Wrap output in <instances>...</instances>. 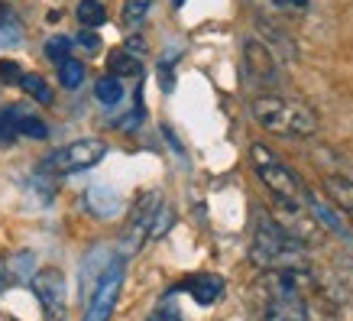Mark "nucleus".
Segmentation results:
<instances>
[{"label": "nucleus", "mask_w": 353, "mask_h": 321, "mask_svg": "<svg viewBox=\"0 0 353 321\" xmlns=\"http://www.w3.org/2000/svg\"><path fill=\"white\" fill-rule=\"evenodd\" d=\"M127 52H133V55H143V52H146V43H143L139 36H130V39H127Z\"/></svg>", "instance_id": "24"}, {"label": "nucleus", "mask_w": 353, "mask_h": 321, "mask_svg": "<svg viewBox=\"0 0 353 321\" xmlns=\"http://www.w3.org/2000/svg\"><path fill=\"white\" fill-rule=\"evenodd\" d=\"M94 97H97V101H101L104 107L120 104V97H123V85H120V78H117V75H104V78H97V85H94Z\"/></svg>", "instance_id": "15"}, {"label": "nucleus", "mask_w": 353, "mask_h": 321, "mask_svg": "<svg viewBox=\"0 0 353 321\" xmlns=\"http://www.w3.org/2000/svg\"><path fill=\"white\" fill-rule=\"evenodd\" d=\"M150 7H152V0H123V13H120V20L127 23V26H139V23L146 20Z\"/></svg>", "instance_id": "18"}, {"label": "nucleus", "mask_w": 353, "mask_h": 321, "mask_svg": "<svg viewBox=\"0 0 353 321\" xmlns=\"http://www.w3.org/2000/svg\"><path fill=\"white\" fill-rule=\"evenodd\" d=\"M78 43L85 46V52H97V49H101V39H97V32H94V30H85V26H81V36H78Z\"/></svg>", "instance_id": "23"}, {"label": "nucleus", "mask_w": 353, "mask_h": 321, "mask_svg": "<svg viewBox=\"0 0 353 321\" xmlns=\"http://www.w3.org/2000/svg\"><path fill=\"white\" fill-rule=\"evenodd\" d=\"M108 68H110V75H117V78H137L143 72V62H139V55L120 49V52H110Z\"/></svg>", "instance_id": "14"}, {"label": "nucleus", "mask_w": 353, "mask_h": 321, "mask_svg": "<svg viewBox=\"0 0 353 321\" xmlns=\"http://www.w3.org/2000/svg\"><path fill=\"white\" fill-rule=\"evenodd\" d=\"M250 159H253V166H256L263 185H266V188L276 195V198L305 202V188H301L299 175H295V172H292L285 162L279 159V156H272V153H269L263 143H253V146H250Z\"/></svg>", "instance_id": "3"}, {"label": "nucleus", "mask_w": 353, "mask_h": 321, "mask_svg": "<svg viewBox=\"0 0 353 321\" xmlns=\"http://www.w3.org/2000/svg\"><path fill=\"white\" fill-rule=\"evenodd\" d=\"M46 55H49L55 65L65 62V59H72V39H68V36H52V39H46Z\"/></svg>", "instance_id": "19"}, {"label": "nucleus", "mask_w": 353, "mask_h": 321, "mask_svg": "<svg viewBox=\"0 0 353 321\" xmlns=\"http://www.w3.org/2000/svg\"><path fill=\"white\" fill-rule=\"evenodd\" d=\"M243 62H246V72L259 81H276V59L269 52L266 43L259 39H246L243 43Z\"/></svg>", "instance_id": "9"}, {"label": "nucleus", "mask_w": 353, "mask_h": 321, "mask_svg": "<svg viewBox=\"0 0 353 321\" xmlns=\"http://www.w3.org/2000/svg\"><path fill=\"white\" fill-rule=\"evenodd\" d=\"M0 17H3V7H0Z\"/></svg>", "instance_id": "26"}, {"label": "nucleus", "mask_w": 353, "mask_h": 321, "mask_svg": "<svg viewBox=\"0 0 353 321\" xmlns=\"http://www.w3.org/2000/svg\"><path fill=\"white\" fill-rule=\"evenodd\" d=\"M324 192L331 198L341 211H347L353 217V182L350 179H343V175H324Z\"/></svg>", "instance_id": "12"}, {"label": "nucleus", "mask_w": 353, "mask_h": 321, "mask_svg": "<svg viewBox=\"0 0 353 321\" xmlns=\"http://www.w3.org/2000/svg\"><path fill=\"white\" fill-rule=\"evenodd\" d=\"M172 3H175V7H182V3H185V0H172Z\"/></svg>", "instance_id": "25"}, {"label": "nucleus", "mask_w": 353, "mask_h": 321, "mask_svg": "<svg viewBox=\"0 0 353 321\" xmlns=\"http://www.w3.org/2000/svg\"><path fill=\"white\" fill-rule=\"evenodd\" d=\"M0 137L3 139H17V137H30V139H46L49 127L39 117H32L26 107L10 104L0 110Z\"/></svg>", "instance_id": "7"}, {"label": "nucleus", "mask_w": 353, "mask_h": 321, "mask_svg": "<svg viewBox=\"0 0 353 321\" xmlns=\"http://www.w3.org/2000/svg\"><path fill=\"white\" fill-rule=\"evenodd\" d=\"M20 88L26 91V95L32 97V101H39V104H52V88L46 85V78L32 75V72H23L20 78Z\"/></svg>", "instance_id": "16"}, {"label": "nucleus", "mask_w": 353, "mask_h": 321, "mask_svg": "<svg viewBox=\"0 0 353 321\" xmlns=\"http://www.w3.org/2000/svg\"><path fill=\"white\" fill-rule=\"evenodd\" d=\"M75 17H78V23H81L85 30H97V26H104V23H108V7H104L101 0H78Z\"/></svg>", "instance_id": "13"}, {"label": "nucleus", "mask_w": 353, "mask_h": 321, "mask_svg": "<svg viewBox=\"0 0 353 321\" xmlns=\"http://www.w3.org/2000/svg\"><path fill=\"white\" fill-rule=\"evenodd\" d=\"M120 286H123V263L114 260V263L104 269V276L97 279V289L91 292L88 309H85V318L81 321H108L110 315H114V305H117Z\"/></svg>", "instance_id": "5"}, {"label": "nucleus", "mask_w": 353, "mask_h": 321, "mask_svg": "<svg viewBox=\"0 0 353 321\" xmlns=\"http://www.w3.org/2000/svg\"><path fill=\"white\" fill-rule=\"evenodd\" d=\"M305 240L285 231V224L272 217V214H259L256 227H253V244H250V260L259 269H292L305 266Z\"/></svg>", "instance_id": "1"}, {"label": "nucleus", "mask_w": 353, "mask_h": 321, "mask_svg": "<svg viewBox=\"0 0 353 321\" xmlns=\"http://www.w3.org/2000/svg\"><path fill=\"white\" fill-rule=\"evenodd\" d=\"M108 156V143L104 139H75V143H68L62 150L49 153L43 159V172H52V175H72V172H85L91 166Z\"/></svg>", "instance_id": "4"}, {"label": "nucleus", "mask_w": 353, "mask_h": 321, "mask_svg": "<svg viewBox=\"0 0 353 321\" xmlns=\"http://www.w3.org/2000/svg\"><path fill=\"white\" fill-rule=\"evenodd\" d=\"M0 43H3V46L20 43V26L13 23L10 13H3V17H0Z\"/></svg>", "instance_id": "20"}, {"label": "nucleus", "mask_w": 353, "mask_h": 321, "mask_svg": "<svg viewBox=\"0 0 353 321\" xmlns=\"http://www.w3.org/2000/svg\"><path fill=\"white\" fill-rule=\"evenodd\" d=\"M250 114L263 130L279 133V137H314L318 133V114L299 101H285V97L259 95L250 104Z\"/></svg>", "instance_id": "2"}, {"label": "nucleus", "mask_w": 353, "mask_h": 321, "mask_svg": "<svg viewBox=\"0 0 353 321\" xmlns=\"http://www.w3.org/2000/svg\"><path fill=\"white\" fill-rule=\"evenodd\" d=\"M179 289H185L188 295H192L198 305H214L217 299H221V292H224V282H221V276H192V279H185Z\"/></svg>", "instance_id": "10"}, {"label": "nucleus", "mask_w": 353, "mask_h": 321, "mask_svg": "<svg viewBox=\"0 0 353 321\" xmlns=\"http://www.w3.org/2000/svg\"><path fill=\"white\" fill-rule=\"evenodd\" d=\"M30 286H32V295H36L39 305H43L46 321H62L65 318V276H62V269H55V266L39 269V273L30 279Z\"/></svg>", "instance_id": "6"}, {"label": "nucleus", "mask_w": 353, "mask_h": 321, "mask_svg": "<svg viewBox=\"0 0 353 321\" xmlns=\"http://www.w3.org/2000/svg\"><path fill=\"white\" fill-rule=\"evenodd\" d=\"M150 321H182V315H179V309H175V305H169V302H165V305H159V309L152 311Z\"/></svg>", "instance_id": "22"}, {"label": "nucleus", "mask_w": 353, "mask_h": 321, "mask_svg": "<svg viewBox=\"0 0 353 321\" xmlns=\"http://www.w3.org/2000/svg\"><path fill=\"white\" fill-rule=\"evenodd\" d=\"M81 81H85V65L78 62V59L59 62V85L68 88V91H75V88H81Z\"/></svg>", "instance_id": "17"}, {"label": "nucleus", "mask_w": 353, "mask_h": 321, "mask_svg": "<svg viewBox=\"0 0 353 321\" xmlns=\"http://www.w3.org/2000/svg\"><path fill=\"white\" fill-rule=\"evenodd\" d=\"M85 208L91 214H97V217H114L123 204H120V195L114 188H91L85 195Z\"/></svg>", "instance_id": "11"}, {"label": "nucleus", "mask_w": 353, "mask_h": 321, "mask_svg": "<svg viewBox=\"0 0 353 321\" xmlns=\"http://www.w3.org/2000/svg\"><path fill=\"white\" fill-rule=\"evenodd\" d=\"M20 78H23V68L13 59H3L0 62V81L3 85H20Z\"/></svg>", "instance_id": "21"}, {"label": "nucleus", "mask_w": 353, "mask_h": 321, "mask_svg": "<svg viewBox=\"0 0 353 321\" xmlns=\"http://www.w3.org/2000/svg\"><path fill=\"white\" fill-rule=\"evenodd\" d=\"M308 305H305V295H295V292H285V295H272L266 302V311H263V321H308Z\"/></svg>", "instance_id": "8"}]
</instances>
